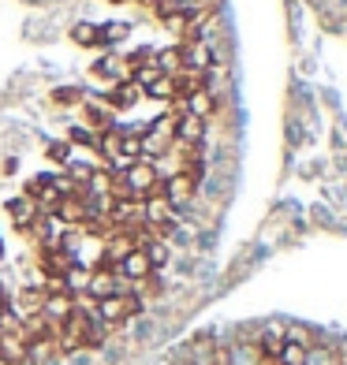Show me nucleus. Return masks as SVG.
Returning <instances> with one entry per match:
<instances>
[{
    "instance_id": "obj_16",
    "label": "nucleus",
    "mask_w": 347,
    "mask_h": 365,
    "mask_svg": "<svg viewBox=\"0 0 347 365\" xmlns=\"http://www.w3.org/2000/svg\"><path fill=\"white\" fill-rule=\"evenodd\" d=\"M142 254L150 257V269H161V264H169V242L146 239V242H142Z\"/></svg>"
},
{
    "instance_id": "obj_6",
    "label": "nucleus",
    "mask_w": 347,
    "mask_h": 365,
    "mask_svg": "<svg viewBox=\"0 0 347 365\" xmlns=\"http://www.w3.org/2000/svg\"><path fill=\"white\" fill-rule=\"evenodd\" d=\"M116 276H124V279H131V284H142V279H150L154 276V269H150V257L142 254V246H135L124 261H120V269H116Z\"/></svg>"
},
{
    "instance_id": "obj_18",
    "label": "nucleus",
    "mask_w": 347,
    "mask_h": 365,
    "mask_svg": "<svg viewBox=\"0 0 347 365\" xmlns=\"http://www.w3.org/2000/svg\"><path fill=\"white\" fill-rule=\"evenodd\" d=\"M306 351L310 346H303V343H288L284 339V351H280V365H306Z\"/></svg>"
},
{
    "instance_id": "obj_8",
    "label": "nucleus",
    "mask_w": 347,
    "mask_h": 365,
    "mask_svg": "<svg viewBox=\"0 0 347 365\" xmlns=\"http://www.w3.org/2000/svg\"><path fill=\"white\" fill-rule=\"evenodd\" d=\"M8 212H11V224L15 227H34L38 224V217H41V209L34 205V202H30V197L26 194H19V197H11V202H8Z\"/></svg>"
},
{
    "instance_id": "obj_14",
    "label": "nucleus",
    "mask_w": 347,
    "mask_h": 365,
    "mask_svg": "<svg viewBox=\"0 0 347 365\" xmlns=\"http://www.w3.org/2000/svg\"><path fill=\"white\" fill-rule=\"evenodd\" d=\"M254 346H258L261 361H276V358H280V351H284V331H280V328H269V331H266V336H261Z\"/></svg>"
},
{
    "instance_id": "obj_12",
    "label": "nucleus",
    "mask_w": 347,
    "mask_h": 365,
    "mask_svg": "<svg viewBox=\"0 0 347 365\" xmlns=\"http://www.w3.org/2000/svg\"><path fill=\"white\" fill-rule=\"evenodd\" d=\"M217 112V97H213L209 90H198V93H191L187 97V115H194V120H209V115Z\"/></svg>"
},
{
    "instance_id": "obj_21",
    "label": "nucleus",
    "mask_w": 347,
    "mask_h": 365,
    "mask_svg": "<svg viewBox=\"0 0 347 365\" xmlns=\"http://www.w3.org/2000/svg\"><path fill=\"white\" fill-rule=\"evenodd\" d=\"M49 97H53V105H75V101H82V90L79 86H60V90H53Z\"/></svg>"
},
{
    "instance_id": "obj_20",
    "label": "nucleus",
    "mask_w": 347,
    "mask_h": 365,
    "mask_svg": "<svg viewBox=\"0 0 347 365\" xmlns=\"http://www.w3.org/2000/svg\"><path fill=\"white\" fill-rule=\"evenodd\" d=\"M19 302H23V309H26V313H41L45 291H41V287H26V291L19 294Z\"/></svg>"
},
{
    "instance_id": "obj_25",
    "label": "nucleus",
    "mask_w": 347,
    "mask_h": 365,
    "mask_svg": "<svg viewBox=\"0 0 347 365\" xmlns=\"http://www.w3.org/2000/svg\"><path fill=\"white\" fill-rule=\"evenodd\" d=\"M49 157H53V160H64V164L71 160V153H68V145H60V142H56V145H49Z\"/></svg>"
},
{
    "instance_id": "obj_3",
    "label": "nucleus",
    "mask_w": 347,
    "mask_h": 365,
    "mask_svg": "<svg viewBox=\"0 0 347 365\" xmlns=\"http://www.w3.org/2000/svg\"><path fill=\"white\" fill-rule=\"evenodd\" d=\"M176 142V115H157V120L142 130V157L169 153Z\"/></svg>"
},
{
    "instance_id": "obj_5",
    "label": "nucleus",
    "mask_w": 347,
    "mask_h": 365,
    "mask_svg": "<svg viewBox=\"0 0 347 365\" xmlns=\"http://www.w3.org/2000/svg\"><path fill=\"white\" fill-rule=\"evenodd\" d=\"M179 53H183V71H202V75H209V68H213V45H209L206 38L183 41V45H179Z\"/></svg>"
},
{
    "instance_id": "obj_10",
    "label": "nucleus",
    "mask_w": 347,
    "mask_h": 365,
    "mask_svg": "<svg viewBox=\"0 0 347 365\" xmlns=\"http://www.w3.org/2000/svg\"><path fill=\"white\" fill-rule=\"evenodd\" d=\"M139 97H142V90L135 86L131 78H124V82H116V86L109 90V97L105 101L112 105V112H120V108H131V105H139Z\"/></svg>"
},
{
    "instance_id": "obj_15",
    "label": "nucleus",
    "mask_w": 347,
    "mask_h": 365,
    "mask_svg": "<svg viewBox=\"0 0 347 365\" xmlns=\"http://www.w3.org/2000/svg\"><path fill=\"white\" fill-rule=\"evenodd\" d=\"M86 120H90V127H94V135H101V130L116 127V123H112V105H109V101H90V105H86Z\"/></svg>"
},
{
    "instance_id": "obj_1",
    "label": "nucleus",
    "mask_w": 347,
    "mask_h": 365,
    "mask_svg": "<svg viewBox=\"0 0 347 365\" xmlns=\"http://www.w3.org/2000/svg\"><path fill=\"white\" fill-rule=\"evenodd\" d=\"M142 313V298L139 294H109L101 298V302H94V317L101 321V324H124L131 317H139Z\"/></svg>"
},
{
    "instance_id": "obj_24",
    "label": "nucleus",
    "mask_w": 347,
    "mask_h": 365,
    "mask_svg": "<svg viewBox=\"0 0 347 365\" xmlns=\"http://www.w3.org/2000/svg\"><path fill=\"white\" fill-rule=\"evenodd\" d=\"M124 34H127V26H124V23H112V26H101V38H105V45H109V41H120Z\"/></svg>"
},
{
    "instance_id": "obj_7",
    "label": "nucleus",
    "mask_w": 347,
    "mask_h": 365,
    "mask_svg": "<svg viewBox=\"0 0 347 365\" xmlns=\"http://www.w3.org/2000/svg\"><path fill=\"white\" fill-rule=\"evenodd\" d=\"M86 294L94 298V302H101V298H109V294H120V276H116L112 269H94L90 284H86Z\"/></svg>"
},
{
    "instance_id": "obj_13",
    "label": "nucleus",
    "mask_w": 347,
    "mask_h": 365,
    "mask_svg": "<svg viewBox=\"0 0 347 365\" xmlns=\"http://www.w3.org/2000/svg\"><path fill=\"white\" fill-rule=\"evenodd\" d=\"M154 68H157L161 75H179V71H183V53H179V45L154 53Z\"/></svg>"
},
{
    "instance_id": "obj_17",
    "label": "nucleus",
    "mask_w": 347,
    "mask_h": 365,
    "mask_svg": "<svg viewBox=\"0 0 347 365\" xmlns=\"http://www.w3.org/2000/svg\"><path fill=\"white\" fill-rule=\"evenodd\" d=\"M146 97H154V101H164V105H169L172 97H176V78H172V75H161L154 86L146 90Z\"/></svg>"
},
{
    "instance_id": "obj_26",
    "label": "nucleus",
    "mask_w": 347,
    "mask_h": 365,
    "mask_svg": "<svg viewBox=\"0 0 347 365\" xmlns=\"http://www.w3.org/2000/svg\"><path fill=\"white\" fill-rule=\"evenodd\" d=\"M112 4H127V0H112Z\"/></svg>"
},
{
    "instance_id": "obj_4",
    "label": "nucleus",
    "mask_w": 347,
    "mask_h": 365,
    "mask_svg": "<svg viewBox=\"0 0 347 365\" xmlns=\"http://www.w3.org/2000/svg\"><path fill=\"white\" fill-rule=\"evenodd\" d=\"M161 190H164V202H169L172 209H179V205H187L191 197H194V190H198V179H191L183 168H179L176 175L161 179Z\"/></svg>"
},
{
    "instance_id": "obj_22",
    "label": "nucleus",
    "mask_w": 347,
    "mask_h": 365,
    "mask_svg": "<svg viewBox=\"0 0 347 365\" xmlns=\"http://www.w3.org/2000/svg\"><path fill=\"white\" fill-rule=\"evenodd\" d=\"M306 365H336V358H333V351H325V346H310Z\"/></svg>"
},
{
    "instance_id": "obj_19",
    "label": "nucleus",
    "mask_w": 347,
    "mask_h": 365,
    "mask_svg": "<svg viewBox=\"0 0 347 365\" xmlns=\"http://www.w3.org/2000/svg\"><path fill=\"white\" fill-rule=\"evenodd\" d=\"M68 145H86V149H94L97 153V135L90 127H71L68 130Z\"/></svg>"
},
{
    "instance_id": "obj_2",
    "label": "nucleus",
    "mask_w": 347,
    "mask_h": 365,
    "mask_svg": "<svg viewBox=\"0 0 347 365\" xmlns=\"http://www.w3.org/2000/svg\"><path fill=\"white\" fill-rule=\"evenodd\" d=\"M157 182H161V172H157V164H150L146 157L124 164V187H127L131 197H139V202H142V197H150L157 190Z\"/></svg>"
},
{
    "instance_id": "obj_9",
    "label": "nucleus",
    "mask_w": 347,
    "mask_h": 365,
    "mask_svg": "<svg viewBox=\"0 0 347 365\" xmlns=\"http://www.w3.org/2000/svg\"><path fill=\"white\" fill-rule=\"evenodd\" d=\"M206 138V123L194 115H176V142H183L187 149H198Z\"/></svg>"
},
{
    "instance_id": "obj_23",
    "label": "nucleus",
    "mask_w": 347,
    "mask_h": 365,
    "mask_svg": "<svg viewBox=\"0 0 347 365\" xmlns=\"http://www.w3.org/2000/svg\"><path fill=\"white\" fill-rule=\"evenodd\" d=\"M164 30H172V34H179V38H183L187 34V11H179V15H164Z\"/></svg>"
},
{
    "instance_id": "obj_11",
    "label": "nucleus",
    "mask_w": 347,
    "mask_h": 365,
    "mask_svg": "<svg viewBox=\"0 0 347 365\" xmlns=\"http://www.w3.org/2000/svg\"><path fill=\"white\" fill-rule=\"evenodd\" d=\"M71 41H75V45H82V48H105L101 26H97V23H86V19L71 26Z\"/></svg>"
}]
</instances>
